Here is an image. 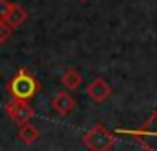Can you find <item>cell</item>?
<instances>
[{"label":"cell","mask_w":157,"mask_h":151,"mask_svg":"<svg viewBox=\"0 0 157 151\" xmlns=\"http://www.w3.org/2000/svg\"><path fill=\"white\" fill-rule=\"evenodd\" d=\"M6 90L11 98L15 100H24L30 101L39 90H41V83L37 81V78L33 74H30L26 68H19L17 74L6 83Z\"/></svg>","instance_id":"1"},{"label":"cell","mask_w":157,"mask_h":151,"mask_svg":"<svg viewBox=\"0 0 157 151\" xmlns=\"http://www.w3.org/2000/svg\"><path fill=\"white\" fill-rule=\"evenodd\" d=\"M115 133L133 138L144 151H157V109L142 125L135 129H117Z\"/></svg>","instance_id":"2"},{"label":"cell","mask_w":157,"mask_h":151,"mask_svg":"<svg viewBox=\"0 0 157 151\" xmlns=\"http://www.w3.org/2000/svg\"><path fill=\"white\" fill-rule=\"evenodd\" d=\"M39 138V129L33 127L32 123H24L19 127V140L26 145H32L35 140Z\"/></svg>","instance_id":"9"},{"label":"cell","mask_w":157,"mask_h":151,"mask_svg":"<svg viewBox=\"0 0 157 151\" xmlns=\"http://www.w3.org/2000/svg\"><path fill=\"white\" fill-rule=\"evenodd\" d=\"M82 74H80V70H76V68H67L65 72H63V76H61V83L68 89V90H76L78 87L82 85Z\"/></svg>","instance_id":"8"},{"label":"cell","mask_w":157,"mask_h":151,"mask_svg":"<svg viewBox=\"0 0 157 151\" xmlns=\"http://www.w3.org/2000/svg\"><path fill=\"white\" fill-rule=\"evenodd\" d=\"M10 9H11V2H10V0H0V22H6Z\"/></svg>","instance_id":"11"},{"label":"cell","mask_w":157,"mask_h":151,"mask_svg":"<svg viewBox=\"0 0 157 151\" xmlns=\"http://www.w3.org/2000/svg\"><path fill=\"white\" fill-rule=\"evenodd\" d=\"M6 114L10 116V120L17 125H24V123H30V120L33 118V107L24 101V100H15L11 98L8 103H6Z\"/></svg>","instance_id":"4"},{"label":"cell","mask_w":157,"mask_h":151,"mask_svg":"<svg viewBox=\"0 0 157 151\" xmlns=\"http://www.w3.org/2000/svg\"><path fill=\"white\" fill-rule=\"evenodd\" d=\"M11 33H13V28L8 22H0V44L8 42L10 37H11Z\"/></svg>","instance_id":"10"},{"label":"cell","mask_w":157,"mask_h":151,"mask_svg":"<svg viewBox=\"0 0 157 151\" xmlns=\"http://www.w3.org/2000/svg\"><path fill=\"white\" fill-rule=\"evenodd\" d=\"M85 92H87V96H89L94 103H104V101H107L109 96L113 94V89L109 87V83H107L105 79L96 78V79H93V81L87 85Z\"/></svg>","instance_id":"5"},{"label":"cell","mask_w":157,"mask_h":151,"mask_svg":"<svg viewBox=\"0 0 157 151\" xmlns=\"http://www.w3.org/2000/svg\"><path fill=\"white\" fill-rule=\"evenodd\" d=\"M82 142L89 151H109L115 144V134L102 123H96L82 136Z\"/></svg>","instance_id":"3"},{"label":"cell","mask_w":157,"mask_h":151,"mask_svg":"<svg viewBox=\"0 0 157 151\" xmlns=\"http://www.w3.org/2000/svg\"><path fill=\"white\" fill-rule=\"evenodd\" d=\"M50 105H52V109H54L56 114H59V116H68V114L76 109V100H74L68 92L61 90V92H57V94L52 98Z\"/></svg>","instance_id":"6"},{"label":"cell","mask_w":157,"mask_h":151,"mask_svg":"<svg viewBox=\"0 0 157 151\" xmlns=\"http://www.w3.org/2000/svg\"><path fill=\"white\" fill-rule=\"evenodd\" d=\"M26 19H28V11H26L22 6H19V4H11V9H10V13H8L6 22L15 30V28H21V26L26 22Z\"/></svg>","instance_id":"7"}]
</instances>
